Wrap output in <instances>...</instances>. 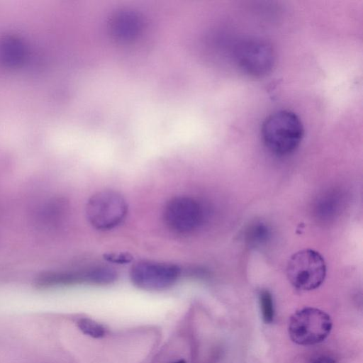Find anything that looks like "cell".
I'll return each instance as SVG.
<instances>
[{
  "label": "cell",
  "mask_w": 363,
  "mask_h": 363,
  "mask_svg": "<svg viewBox=\"0 0 363 363\" xmlns=\"http://www.w3.org/2000/svg\"><path fill=\"white\" fill-rule=\"evenodd\" d=\"M262 137L265 146L277 155H287L299 146L304 134L299 117L288 110L275 111L262 125Z\"/></svg>",
  "instance_id": "obj_1"
},
{
  "label": "cell",
  "mask_w": 363,
  "mask_h": 363,
  "mask_svg": "<svg viewBox=\"0 0 363 363\" xmlns=\"http://www.w3.org/2000/svg\"><path fill=\"white\" fill-rule=\"evenodd\" d=\"M333 328L330 316L314 307H305L296 311L288 324L291 340L302 346L314 345L324 341Z\"/></svg>",
  "instance_id": "obj_2"
},
{
  "label": "cell",
  "mask_w": 363,
  "mask_h": 363,
  "mask_svg": "<svg viewBox=\"0 0 363 363\" xmlns=\"http://www.w3.org/2000/svg\"><path fill=\"white\" fill-rule=\"evenodd\" d=\"M85 212L93 228L99 230H109L125 220L128 213V204L117 191L102 190L89 199Z\"/></svg>",
  "instance_id": "obj_3"
},
{
  "label": "cell",
  "mask_w": 363,
  "mask_h": 363,
  "mask_svg": "<svg viewBox=\"0 0 363 363\" xmlns=\"http://www.w3.org/2000/svg\"><path fill=\"white\" fill-rule=\"evenodd\" d=\"M286 276L291 284L301 291L318 288L326 276V265L322 255L311 249L294 253L286 266Z\"/></svg>",
  "instance_id": "obj_4"
},
{
  "label": "cell",
  "mask_w": 363,
  "mask_h": 363,
  "mask_svg": "<svg viewBox=\"0 0 363 363\" xmlns=\"http://www.w3.org/2000/svg\"><path fill=\"white\" fill-rule=\"evenodd\" d=\"M234 57L246 74L256 77L269 74L274 67L275 53L272 45L259 38H247L235 46Z\"/></svg>",
  "instance_id": "obj_5"
},
{
  "label": "cell",
  "mask_w": 363,
  "mask_h": 363,
  "mask_svg": "<svg viewBox=\"0 0 363 363\" xmlns=\"http://www.w3.org/2000/svg\"><path fill=\"white\" fill-rule=\"evenodd\" d=\"M205 211L203 206L194 198L178 196L167 201L164 209V220L174 232L188 233L203 223Z\"/></svg>",
  "instance_id": "obj_6"
},
{
  "label": "cell",
  "mask_w": 363,
  "mask_h": 363,
  "mask_svg": "<svg viewBox=\"0 0 363 363\" xmlns=\"http://www.w3.org/2000/svg\"><path fill=\"white\" fill-rule=\"evenodd\" d=\"M181 274L179 266L152 261H141L131 268L130 277L136 286L145 290H162L173 285Z\"/></svg>",
  "instance_id": "obj_7"
},
{
  "label": "cell",
  "mask_w": 363,
  "mask_h": 363,
  "mask_svg": "<svg viewBox=\"0 0 363 363\" xmlns=\"http://www.w3.org/2000/svg\"><path fill=\"white\" fill-rule=\"evenodd\" d=\"M89 283V269L84 270H48L38 274L33 280L38 289Z\"/></svg>",
  "instance_id": "obj_8"
},
{
  "label": "cell",
  "mask_w": 363,
  "mask_h": 363,
  "mask_svg": "<svg viewBox=\"0 0 363 363\" xmlns=\"http://www.w3.org/2000/svg\"><path fill=\"white\" fill-rule=\"evenodd\" d=\"M340 195L331 192L323 196L317 203L316 213L321 219H330L334 216L340 206Z\"/></svg>",
  "instance_id": "obj_9"
},
{
  "label": "cell",
  "mask_w": 363,
  "mask_h": 363,
  "mask_svg": "<svg viewBox=\"0 0 363 363\" xmlns=\"http://www.w3.org/2000/svg\"><path fill=\"white\" fill-rule=\"evenodd\" d=\"M260 311L263 321L269 324L274 318V306L271 293L267 290H262L259 295Z\"/></svg>",
  "instance_id": "obj_10"
},
{
  "label": "cell",
  "mask_w": 363,
  "mask_h": 363,
  "mask_svg": "<svg viewBox=\"0 0 363 363\" xmlns=\"http://www.w3.org/2000/svg\"><path fill=\"white\" fill-rule=\"evenodd\" d=\"M77 325L84 334L94 338L103 337L106 334V330L104 326L89 318H79L77 322Z\"/></svg>",
  "instance_id": "obj_11"
},
{
  "label": "cell",
  "mask_w": 363,
  "mask_h": 363,
  "mask_svg": "<svg viewBox=\"0 0 363 363\" xmlns=\"http://www.w3.org/2000/svg\"><path fill=\"white\" fill-rule=\"evenodd\" d=\"M269 235L267 225L262 223H256L248 231V242L254 245H261L268 240Z\"/></svg>",
  "instance_id": "obj_12"
},
{
  "label": "cell",
  "mask_w": 363,
  "mask_h": 363,
  "mask_svg": "<svg viewBox=\"0 0 363 363\" xmlns=\"http://www.w3.org/2000/svg\"><path fill=\"white\" fill-rule=\"evenodd\" d=\"M105 259L109 262L119 264L128 263L132 260V256L128 253H109L105 255Z\"/></svg>",
  "instance_id": "obj_13"
},
{
  "label": "cell",
  "mask_w": 363,
  "mask_h": 363,
  "mask_svg": "<svg viewBox=\"0 0 363 363\" xmlns=\"http://www.w3.org/2000/svg\"><path fill=\"white\" fill-rule=\"evenodd\" d=\"M308 363H337L333 357L327 355H320L311 359Z\"/></svg>",
  "instance_id": "obj_14"
},
{
  "label": "cell",
  "mask_w": 363,
  "mask_h": 363,
  "mask_svg": "<svg viewBox=\"0 0 363 363\" xmlns=\"http://www.w3.org/2000/svg\"><path fill=\"white\" fill-rule=\"evenodd\" d=\"M173 363H186V362L184 359L177 360Z\"/></svg>",
  "instance_id": "obj_15"
}]
</instances>
